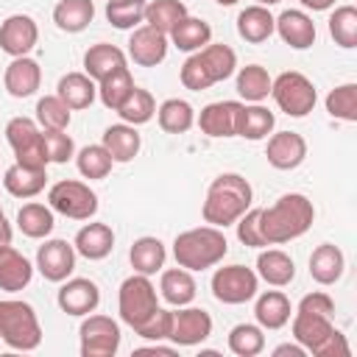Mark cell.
<instances>
[{
  "mask_svg": "<svg viewBox=\"0 0 357 357\" xmlns=\"http://www.w3.org/2000/svg\"><path fill=\"white\" fill-rule=\"evenodd\" d=\"M312 220H315L312 201L301 192H287L273 206L259 212V231L268 245H282L307 234Z\"/></svg>",
  "mask_w": 357,
  "mask_h": 357,
  "instance_id": "6da1fadb",
  "label": "cell"
},
{
  "mask_svg": "<svg viewBox=\"0 0 357 357\" xmlns=\"http://www.w3.org/2000/svg\"><path fill=\"white\" fill-rule=\"evenodd\" d=\"M251 201H254V190L248 178H243L240 173H220L206 190V198L201 206L204 223L226 229L237 223V218L251 206Z\"/></svg>",
  "mask_w": 357,
  "mask_h": 357,
  "instance_id": "7a4b0ae2",
  "label": "cell"
},
{
  "mask_svg": "<svg viewBox=\"0 0 357 357\" xmlns=\"http://www.w3.org/2000/svg\"><path fill=\"white\" fill-rule=\"evenodd\" d=\"M229 251L226 234L218 226H195L187 229L181 234H176L173 240V257L178 268L187 271H206L215 268Z\"/></svg>",
  "mask_w": 357,
  "mask_h": 357,
  "instance_id": "3957f363",
  "label": "cell"
},
{
  "mask_svg": "<svg viewBox=\"0 0 357 357\" xmlns=\"http://www.w3.org/2000/svg\"><path fill=\"white\" fill-rule=\"evenodd\" d=\"M0 340L14 351H33L42 343V326L28 301L0 298Z\"/></svg>",
  "mask_w": 357,
  "mask_h": 357,
  "instance_id": "277c9868",
  "label": "cell"
},
{
  "mask_svg": "<svg viewBox=\"0 0 357 357\" xmlns=\"http://www.w3.org/2000/svg\"><path fill=\"white\" fill-rule=\"evenodd\" d=\"M156 310H159V296H156L153 282L145 273H134V276H128L120 284L117 312H120V318H123L126 326H131V329L142 326Z\"/></svg>",
  "mask_w": 357,
  "mask_h": 357,
  "instance_id": "5b68a950",
  "label": "cell"
},
{
  "mask_svg": "<svg viewBox=\"0 0 357 357\" xmlns=\"http://www.w3.org/2000/svg\"><path fill=\"white\" fill-rule=\"evenodd\" d=\"M271 95L287 117H307L318 103L315 84L304 73H296V70L279 73L271 84Z\"/></svg>",
  "mask_w": 357,
  "mask_h": 357,
  "instance_id": "8992f818",
  "label": "cell"
},
{
  "mask_svg": "<svg viewBox=\"0 0 357 357\" xmlns=\"http://www.w3.org/2000/svg\"><path fill=\"white\" fill-rule=\"evenodd\" d=\"M47 206L70 220H89L98 212V195L84 181L61 178L47 190Z\"/></svg>",
  "mask_w": 357,
  "mask_h": 357,
  "instance_id": "52a82bcc",
  "label": "cell"
},
{
  "mask_svg": "<svg viewBox=\"0 0 357 357\" xmlns=\"http://www.w3.org/2000/svg\"><path fill=\"white\" fill-rule=\"evenodd\" d=\"M6 139L17 156V165L22 167H47V151L39 126L31 117H11L6 123Z\"/></svg>",
  "mask_w": 357,
  "mask_h": 357,
  "instance_id": "ba28073f",
  "label": "cell"
},
{
  "mask_svg": "<svg viewBox=\"0 0 357 357\" xmlns=\"http://www.w3.org/2000/svg\"><path fill=\"white\" fill-rule=\"evenodd\" d=\"M259 276L245 265H223L212 273V296L220 304H245L257 296Z\"/></svg>",
  "mask_w": 357,
  "mask_h": 357,
  "instance_id": "9c48e42d",
  "label": "cell"
},
{
  "mask_svg": "<svg viewBox=\"0 0 357 357\" xmlns=\"http://www.w3.org/2000/svg\"><path fill=\"white\" fill-rule=\"evenodd\" d=\"M81 357H114L120 349V324L109 315H84L81 329Z\"/></svg>",
  "mask_w": 357,
  "mask_h": 357,
  "instance_id": "30bf717a",
  "label": "cell"
},
{
  "mask_svg": "<svg viewBox=\"0 0 357 357\" xmlns=\"http://www.w3.org/2000/svg\"><path fill=\"white\" fill-rule=\"evenodd\" d=\"M36 271L47 282H64L75 271V245L67 240H45L36 248Z\"/></svg>",
  "mask_w": 357,
  "mask_h": 357,
  "instance_id": "8fae6325",
  "label": "cell"
},
{
  "mask_svg": "<svg viewBox=\"0 0 357 357\" xmlns=\"http://www.w3.org/2000/svg\"><path fill=\"white\" fill-rule=\"evenodd\" d=\"M56 301H59L61 312L75 315V318H84V315H89V312L98 310V304H100V287L92 279H84V276L64 279V284L56 293Z\"/></svg>",
  "mask_w": 357,
  "mask_h": 357,
  "instance_id": "7c38bea8",
  "label": "cell"
},
{
  "mask_svg": "<svg viewBox=\"0 0 357 357\" xmlns=\"http://www.w3.org/2000/svg\"><path fill=\"white\" fill-rule=\"evenodd\" d=\"M39 42V28L33 22V17L28 14H11L3 20L0 25V50L8 53L11 59L17 56H28Z\"/></svg>",
  "mask_w": 357,
  "mask_h": 357,
  "instance_id": "4fadbf2b",
  "label": "cell"
},
{
  "mask_svg": "<svg viewBox=\"0 0 357 357\" xmlns=\"http://www.w3.org/2000/svg\"><path fill=\"white\" fill-rule=\"evenodd\" d=\"M212 335V315L201 307H178L173 312V329L170 337L176 346H198Z\"/></svg>",
  "mask_w": 357,
  "mask_h": 357,
  "instance_id": "5bb4252c",
  "label": "cell"
},
{
  "mask_svg": "<svg viewBox=\"0 0 357 357\" xmlns=\"http://www.w3.org/2000/svg\"><path fill=\"white\" fill-rule=\"evenodd\" d=\"M265 159L276 170H296L307 159V139L296 131H276L268 137Z\"/></svg>",
  "mask_w": 357,
  "mask_h": 357,
  "instance_id": "9a60e30c",
  "label": "cell"
},
{
  "mask_svg": "<svg viewBox=\"0 0 357 357\" xmlns=\"http://www.w3.org/2000/svg\"><path fill=\"white\" fill-rule=\"evenodd\" d=\"M128 56L139 67H156L167 56V33L151 28V25H137L128 36Z\"/></svg>",
  "mask_w": 357,
  "mask_h": 357,
  "instance_id": "2e32d148",
  "label": "cell"
},
{
  "mask_svg": "<svg viewBox=\"0 0 357 357\" xmlns=\"http://www.w3.org/2000/svg\"><path fill=\"white\" fill-rule=\"evenodd\" d=\"M273 33H279L282 42L290 45L293 50H307V47H312V45H315V36H318L312 17L304 14V11H298V8L282 11V14L276 17Z\"/></svg>",
  "mask_w": 357,
  "mask_h": 357,
  "instance_id": "e0dca14e",
  "label": "cell"
},
{
  "mask_svg": "<svg viewBox=\"0 0 357 357\" xmlns=\"http://www.w3.org/2000/svg\"><path fill=\"white\" fill-rule=\"evenodd\" d=\"M240 106L237 100H215V103H206L198 114V128L206 134V137H237V114H240Z\"/></svg>",
  "mask_w": 357,
  "mask_h": 357,
  "instance_id": "ac0fdd59",
  "label": "cell"
},
{
  "mask_svg": "<svg viewBox=\"0 0 357 357\" xmlns=\"http://www.w3.org/2000/svg\"><path fill=\"white\" fill-rule=\"evenodd\" d=\"M42 84V67L31 56H17L3 73V86L11 98H31Z\"/></svg>",
  "mask_w": 357,
  "mask_h": 357,
  "instance_id": "d6986e66",
  "label": "cell"
},
{
  "mask_svg": "<svg viewBox=\"0 0 357 357\" xmlns=\"http://www.w3.org/2000/svg\"><path fill=\"white\" fill-rule=\"evenodd\" d=\"M33 279V265L28 262L25 254H20L11 243L0 245V290L6 293H20L28 287Z\"/></svg>",
  "mask_w": 357,
  "mask_h": 357,
  "instance_id": "ffe728a7",
  "label": "cell"
},
{
  "mask_svg": "<svg viewBox=\"0 0 357 357\" xmlns=\"http://www.w3.org/2000/svg\"><path fill=\"white\" fill-rule=\"evenodd\" d=\"M100 145L109 151L112 162L114 165H126L131 162L137 153H139V145H142V137L137 131V126H128V123H114L103 131V139Z\"/></svg>",
  "mask_w": 357,
  "mask_h": 357,
  "instance_id": "44dd1931",
  "label": "cell"
},
{
  "mask_svg": "<svg viewBox=\"0 0 357 357\" xmlns=\"http://www.w3.org/2000/svg\"><path fill=\"white\" fill-rule=\"evenodd\" d=\"M73 245H75V254H81L84 259L98 262V259H106L112 254V248H114V231L106 223H86V226L78 229Z\"/></svg>",
  "mask_w": 357,
  "mask_h": 357,
  "instance_id": "7402d4cb",
  "label": "cell"
},
{
  "mask_svg": "<svg viewBox=\"0 0 357 357\" xmlns=\"http://www.w3.org/2000/svg\"><path fill=\"white\" fill-rule=\"evenodd\" d=\"M290 326H293L296 343L304 346L310 354H315L318 346L335 332V324L329 315H312V312H296Z\"/></svg>",
  "mask_w": 357,
  "mask_h": 357,
  "instance_id": "603a6c76",
  "label": "cell"
},
{
  "mask_svg": "<svg viewBox=\"0 0 357 357\" xmlns=\"http://www.w3.org/2000/svg\"><path fill=\"white\" fill-rule=\"evenodd\" d=\"M273 28H276V17L268 11V6H245L240 14H237V33L240 39L251 42V45H262L273 36Z\"/></svg>",
  "mask_w": 357,
  "mask_h": 357,
  "instance_id": "cb8c5ba5",
  "label": "cell"
},
{
  "mask_svg": "<svg viewBox=\"0 0 357 357\" xmlns=\"http://www.w3.org/2000/svg\"><path fill=\"white\" fill-rule=\"evenodd\" d=\"M45 184H47V167H22L14 162L3 173V187L14 198H33L45 190Z\"/></svg>",
  "mask_w": 357,
  "mask_h": 357,
  "instance_id": "d4e9b609",
  "label": "cell"
},
{
  "mask_svg": "<svg viewBox=\"0 0 357 357\" xmlns=\"http://www.w3.org/2000/svg\"><path fill=\"white\" fill-rule=\"evenodd\" d=\"M257 276L265 279L271 287H284V284H290L296 279V262L282 248L259 251V257H257Z\"/></svg>",
  "mask_w": 357,
  "mask_h": 357,
  "instance_id": "484cf974",
  "label": "cell"
},
{
  "mask_svg": "<svg viewBox=\"0 0 357 357\" xmlns=\"http://www.w3.org/2000/svg\"><path fill=\"white\" fill-rule=\"evenodd\" d=\"M198 287H195V279H192V271L187 268H167L162 271V279H159V296L170 304V307H187L192 298H195Z\"/></svg>",
  "mask_w": 357,
  "mask_h": 357,
  "instance_id": "4316f807",
  "label": "cell"
},
{
  "mask_svg": "<svg viewBox=\"0 0 357 357\" xmlns=\"http://www.w3.org/2000/svg\"><path fill=\"white\" fill-rule=\"evenodd\" d=\"M126 67V53L117 47V45H109V42H98L92 45L86 53H84V73L98 84L103 81L106 75H112L114 70Z\"/></svg>",
  "mask_w": 357,
  "mask_h": 357,
  "instance_id": "83f0119b",
  "label": "cell"
},
{
  "mask_svg": "<svg viewBox=\"0 0 357 357\" xmlns=\"http://www.w3.org/2000/svg\"><path fill=\"white\" fill-rule=\"evenodd\" d=\"M343 268H346V257L337 245L332 243H321L312 254H310V276L318 282V284H335L340 276H343Z\"/></svg>",
  "mask_w": 357,
  "mask_h": 357,
  "instance_id": "f1b7e54d",
  "label": "cell"
},
{
  "mask_svg": "<svg viewBox=\"0 0 357 357\" xmlns=\"http://www.w3.org/2000/svg\"><path fill=\"white\" fill-rule=\"evenodd\" d=\"M290 298L282 290H265L257 296L254 318L262 329H282L290 321Z\"/></svg>",
  "mask_w": 357,
  "mask_h": 357,
  "instance_id": "f546056e",
  "label": "cell"
},
{
  "mask_svg": "<svg viewBox=\"0 0 357 357\" xmlns=\"http://www.w3.org/2000/svg\"><path fill=\"white\" fill-rule=\"evenodd\" d=\"M95 20V3L92 0H59L53 8V22L64 33H81Z\"/></svg>",
  "mask_w": 357,
  "mask_h": 357,
  "instance_id": "4dcf8cb0",
  "label": "cell"
},
{
  "mask_svg": "<svg viewBox=\"0 0 357 357\" xmlns=\"http://www.w3.org/2000/svg\"><path fill=\"white\" fill-rule=\"evenodd\" d=\"M56 95L67 103V109H86L92 106L95 95H98V84L86 75V73H67L59 78V86H56Z\"/></svg>",
  "mask_w": 357,
  "mask_h": 357,
  "instance_id": "1f68e13d",
  "label": "cell"
},
{
  "mask_svg": "<svg viewBox=\"0 0 357 357\" xmlns=\"http://www.w3.org/2000/svg\"><path fill=\"white\" fill-rule=\"evenodd\" d=\"M167 36H170V42H173L178 50H184V53H195V50H201L204 45L212 42V28H209L206 20H201V17H190V14H187L184 20L176 22V28H173Z\"/></svg>",
  "mask_w": 357,
  "mask_h": 357,
  "instance_id": "d6a6232c",
  "label": "cell"
},
{
  "mask_svg": "<svg viewBox=\"0 0 357 357\" xmlns=\"http://www.w3.org/2000/svg\"><path fill=\"white\" fill-rule=\"evenodd\" d=\"M17 226H20V231H22L25 237H31V240H45V237L53 231L56 218H53V209H50V206L39 204V201H28V204H22L20 212H17Z\"/></svg>",
  "mask_w": 357,
  "mask_h": 357,
  "instance_id": "836d02e7",
  "label": "cell"
},
{
  "mask_svg": "<svg viewBox=\"0 0 357 357\" xmlns=\"http://www.w3.org/2000/svg\"><path fill=\"white\" fill-rule=\"evenodd\" d=\"M128 259H131L134 273L151 276V273L165 268L167 251H165V243L159 237H139V240H134V245L128 251Z\"/></svg>",
  "mask_w": 357,
  "mask_h": 357,
  "instance_id": "e575fe53",
  "label": "cell"
},
{
  "mask_svg": "<svg viewBox=\"0 0 357 357\" xmlns=\"http://www.w3.org/2000/svg\"><path fill=\"white\" fill-rule=\"evenodd\" d=\"M273 126H276V117L262 103L240 106V114H237V137L257 142V139H265L273 131Z\"/></svg>",
  "mask_w": 357,
  "mask_h": 357,
  "instance_id": "d590c367",
  "label": "cell"
},
{
  "mask_svg": "<svg viewBox=\"0 0 357 357\" xmlns=\"http://www.w3.org/2000/svg\"><path fill=\"white\" fill-rule=\"evenodd\" d=\"M195 53L201 56V61H204V67H206V73H209V78L215 84L231 78L234 70H237V53L223 42H209Z\"/></svg>",
  "mask_w": 357,
  "mask_h": 357,
  "instance_id": "8d00e7d4",
  "label": "cell"
},
{
  "mask_svg": "<svg viewBox=\"0 0 357 357\" xmlns=\"http://www.w3.org/2000/svg\"><path fill=\"white\" fill-rule=\"evenodd\" d=\"M156 120H159V128L167 134H187L195 126V109L181 98H167L156 109Z\"/></svg>",
  "mask_w": 357,
  "mask_h": 357,
  "instance_id": "74e56055",
  "label": "cell"
},
{
  "mask_svg": "<svg viewBox=\"0 0 357 357\" xmlns=\"http://www.w3.org/2000/svg\"><path fill=\"white\" fill-rule=\"evenodd\" d=\"M271 84H273V78L259 64H245L237 70V92L248 103H262L271 95Z\"/></svg>",
  "mask_w": 357,
  "mask_h": 357,
  "instance_id": "f35d334b",
  "label": "cell"
},
{
  "mask_svg": "<svg viewBox=\"0 0 357 357\" xmlns=\"http://www.w3.org/2000/svg\"><path fill=\"white\" fill-rule=\"evenodd\" d=\"M131 92H134V78H131L128 67H120V70H114L112 75H106L103 81H98V98H100V103H103L106 109H112V112H117V109L123 106V100H126Z\"/></svg>",
  "mask_w": 357,
  "mask_h": 357,
  "instance_id": "ab89813d",
  "label": "cell"
},
{
  "mask_svg": "<svg viewBox=\"0 0 357 357\" xmlns=\"http://www.w3.org/2000/svg\"><path fill=\"white\" fill-rule=\"evenodd\" d=\"M184 17H187V6L181 0H151L145 6V25H151L162 33H170L176 28V22Z\"/></svg>",
  "mask_w": 357,
  "mask_h": 357,
  "instance_id": "60d3db41",
  "label": "cell"
},
{
  "mask_svg": "<svg viewBox=\"0 0 357 357\" xmlns=\"http://www.w3.org/2000/svg\"><path fill=\"white\" fill-rule=\"evenodd\" d=\"M117 114H120V120L128 123V126H145V123H151V117L156 114V100H153V95H151L148 89L134 86V92L123 100V106L117 109Z\"/></svg>",
  "mask_w": 357,
  "mask_h": 357,
  "instance_id": "b9f144b4",
  "label": "cell"
},
{
  "mask_svg": "<svg viewBox=\"0 0 357 357\" xmlns=\"http://www.w3.org/2000/svg\"><path fill=\"white\" fill-rule=\"evenodd\" d=\"M70 117L73 109H67L59 95H45L36 100V123L42 126V131H67Z\"/></svg>",
  "mask_w": 357,
  "mask_h": 357,
  "instance_id": "7bdbcfd3",
  "label": "cell"
},
{
  "mask_svg": "<svg viewBox=\"0 0 357 357\" xmlns=\"http://www.w3.org/2000/svg\"><path fill=\"white\" fill-rule=\"evenodd\" d=\"M145 6L148 0H109L106 3V20L117 31H134L145 22Z\"/></svg>",
  "mask_w": 357,
  "mask_h": 357,
  "instance_id": "ee69618b",
  "label": "cell"
},
{
  "mask_svg": "<svg viewBox=\"0 0 357 357\" xmlns=\"http://www.w3.org/2000/svg\"><path fill=\"white\" fill-rule=\"evenodd\" d=\"M265 349V335L259 324H237L229 332V351L237 357H257Z\"/></svg>",
  "mask_w": 357,
  "mask_h": 357,
  "instance_id": "f6af8a7d",
  "label": "cell"
},
{
  "mask_svg": "<svg viewBox=\"0 0 357 357\" xmlns=\"http://www.w3.org/2000/svg\"><path fill=\"white\" fill-rule=\"evenodd\" d=\"M329 36L335 45L351 50L357 47V8L354 6H337L329 17Z\"/></svg>",
  "mask_w": 357,
  "mask_h": 357,
  "instance_id": "bcb514c9",
  "label": "cell"
},
{
  "mask_svg": "<svg viewBox=\"0 0 357 357\" xmlns=\"http://www.w3.org/2000/svg\"><path fill=\"white\" fill-rule=\"evenodd\" d=\"M326 112L335 120L354 123L357 120V84H340L326 95Z\"/></svg>",
  "mask_w": 357,
  "mask_h": 357,
  "instance_id": "7dc6e473",
  "label": "cell"
},
{
  "mask_svg": "<svg viewBox=\"0 0 357 357\" xmlns=\"http://www.w3.org/2000/svg\"><path fill=\"white\" fill-rule=\"evenodd\" d=\"M75 165H78V173L84 178H106L112 173V156L103 145H86L78 151L75 156Z\"/></svg>",
  "mask_w": 357,
  "mask_h": 357,
  "instance_id": "c3c4849f",
  "label": "cell"
},
{
  "mask_svg": "<svg viewBox=\"0 0 357 357\" xmlns=\"http://www.w3.org/2000/svg\"><path fill=\"white\" fill-rule=\"evenodd\" d=\"M259 212L262 209H245L240 218H237V240L243 243V245H248V248H265L268 243H265V237H262V231H259Z\"/></svg>",
  "mask_w": 357,
  "mask_h": 357,
  "instance_id": "681fc988",
  "label": "cell"
},
{
  "mask_svg": "<svg viewBox=\"0 0 357 357\" xmlns=\"http://www.w3.org/2000/svg\"><path fill=\"white\" fill-rule=\"evenodd\" d=\"M181 84L187 89H192V92H204V89H209L215 84L209 78V73H206V67H204L198 53H190V59L181 64Z\"/></svg>",
  "mask_w": 357,
  "mask_h": 357,
  "instance_id": "f907efd6",
  "label": "cell"
},
{
  "mask_svg": "<svg viewBox=\"0 0 357 357\" xmlns=\"http://www.w3.org/2000/svg\"><path fill=\"white\" fill-rule=\"evenodd\" d=\"M42 139H45V151H47L50 162L64 165L67 159L75 156V145H73V137L67 131H42Z\"/></svg>",
  "mask_w": 357,
  "mask_h": 357,
  "instance_id": "816d5d0a",
  "label": "cell"
},
{
  "mask_svg": "<svg viewBox=\"0 0 357 357\" xmlns=\"http://www.w3.org/2000/svg\"><path fill=\"white\" fill-rule=\"evenodd\" d=\"M170 329H173V310H156L142 326H137L134 332L145 340H167L170 337Z\"/></svg>",
  "mask_w": 357,
  "mask_h": 357,
  "instance_id": "f5cc1de1",
  "label": "cell"
},
{
  "mask_svg": "<svg viewBox=\"0 0 357 357\" xmlns=\"http://www.w3.org/2000/svg\"><path fill=\"white\" fill-rule=\"evenodd\" d=\"M296 312H312V315H329V318H332L335 301H332L326 293L315 290V293H307V296L298 301V310H296Z\"/></svg>",
  "mask_w": 357,
  "mask_h": 357,
  "instance_id": "db71d44e",
  "label": "cell"
},
{
  "mask_svg": "<svg viewBox=\"0 0 357 357\" xmlns=\"http://www.w3.org/2000/svg\"><path fill=\"white\" fill-rule=\"evenodd\" d=\"M351 354V349H349V343H346V335L343 332H332L321 346H318V351H315V357H349Z\"/></svg>",
  "mask_w": 357,
  "mask_h": 357,
  "instance_id": "11a10c76",
  "label": "cell"
},
{
  "mask_svg": "<svg viewBox=\"0 0 357 357\" xmlns=\"http://www.w3.org/2000/svg\"><path fill=\"white\" fill-rule=\"evenodd\" d=\"M304 357L307 354V349L304 346H298V343H282V346H276L273 349V357Z\"/></svg>",
  "mask_w": 357,
  "mask_h": 357,
  "instance_id": "9f6ffc18",
  "label": "cell"
},
{
  "mask_svg": "<svg viewBox=\"0 0 357 357\" xmlns=\"http://www.w3.org/2000/svg\"><path fill=\"white\" fill-rule=\"evenodd\" d=\"M178 346H159V340H153V346H142L134 354H176Z\"/></svg>",
  "mask_w": 357,
  "mask_h": 357,
  "instance_id": "6f0895ef",
  "label": "cell"
},
{
  "mask_svg": "<svg viewBox=\"0 0 357 357\" xmlns=\"http://www.w3.org/2000/svg\"><path fill=\"white\" fill-rule=\"evenodd\" d=\"M304 8H312V11H326L335 6V0H301Z\"/></svg>",
  "mask_w": 357,
  "mask_h": 357,
  "instance_id": "680465c9",
  "label": "cell"
},
{
  "mask_svg": "<svg viewBox=\"0 0 357 357\" xmlns=\"http://www.w3.org/2000/svg\"><path fill=\"white\" fill-rule=\"evenodd\" d=\"M11 243V226L8 220H0V245H8Z\"/></svg>",
  "mask_w": 357,
  "mask_h": 357,
  "instance_id": "91938a15",
  "label": "cell"
},
{
  "mask_svg": "<svg viewBox=\"0 0 357 357\" xmlns=\"http://www.w3.org/2000/svg\"><path fill=\"white\" fill-rule=\"evenodd\" d=\"M276 3H282V0H257V6H276Z\"/></svg>",
  "mask_w": 357,
  "mask_h": 357,
  "instance_id": "94428289",
  "label": "cell"
},
{
  "mask_svg": "<svg viewBox=\"0 0 357 357\" xmlns=\"http://www.w3.org/2000/svg\"><path fill=\"white\" fill-rule=\"evenodd\" d=\"M215 3H218V6H234L237 0H215Z\"/></svg>",
  "mask_w": 357,
  "mask_h": 357,
  "instance_id": "6125c7cd",
  "label": "cell"
},
{
  "mask_svg": "<svg viewBox=\"0 0 357 357\" xmlns=\"http://www.w3.org/2000/svg\"><path fill=\"white\" fill-rule=\"evenodd\" d=\"M0 220H6V212H3V206H0Z\"/></svg>",
  "mask_w": 357,
  "mask_h": 357,
  "instance_id": "be15d7a7",
  "label": "cell"
}]
</instances>
